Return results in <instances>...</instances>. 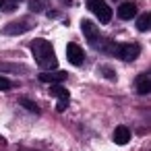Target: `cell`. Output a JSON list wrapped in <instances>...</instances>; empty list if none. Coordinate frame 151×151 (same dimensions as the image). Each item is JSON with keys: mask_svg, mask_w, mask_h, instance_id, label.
I'll list each match as a JSON object with an SVG mask.
<instances>
[{"mask_svg": "<svg viewBox=\"0 0 151 151\" xmlns=\"http://www.w3.org/2000/svg\"><path fill=\"white\" fill-rule=\"evenodd\" d=\"M112 141L116 145H126L130 141V130L126 126H116L114 128V134H112Z\"/></svg>", "mask_w": 151, "mask_h": 151, "instance_id": "cell-10", "label": "cell"}, {"mask_svg": "<svg viewBox=\"0 0 151 151\" xmlns=\"http://www.w3.org/2000/svg\"><path fill=\"white\" fill-rule=\"evenodd\" d=\"M2 6H4V0H0V9H2Z\"/></svg>", "mask_w": 151, "mask_h": 151, "instance_id": "cell-18", "label": "cell"}, {"mask_svg": "<svg viewBox=\"0 0 151 151\" xmlns=\"http://www.w3.org/2000/svg\"><path fill=\"white\" fill-rule=\"evenodd\" d=\"M21 106H25L27 110H31V112H35V114H40V108L31 101V99H21Z\"/></svg>", "mask_w": 151, "mask_h": 151, "instance_id": "cell-13", "label": "cell"}, {"mask_svg": "<svg viewBox=\"0 0 151 151\" xmlns=\"http://www.w3.org/2000/svg\"><path fill=\"white\" fill-rule=\"evenodd\" d=\"M101 70H104V75H108L110 79H116V75H114V73L110 70V66H101Z\"/></svg>", "mask_w": 151, "mask_h": 151, "instance_id": "cell-17", "label": "cell"}, {"mask_svg": "<svg viewBox=\"0 0 151 151\" xmlns=\"http://www.w3.org/2000/svg\"><path fill=\"white\" fill-rule=\"evenodd\" d=\"M4 2H6V4H4L2 9L11 13V11H15V9H17V4H19V0H4Z\"/></svg>", "mask_w": 151, "mask_h": 151, "instance_id": "cell-14", "label": "cell"}, {"mask_svg": "<svg viewBox=\"0 0 151 151\" xmlns=\"http://www.w3.org/2000/svg\"><path fill=\"white\" fill-rule=\"evenodd\" d=\"M81 29H83V35L87 37V42L93 46V48H99V44H101V33H99V27L93 23V21H89V19H83L81 21Z\"/></svg>", "mask_w": 151, "mask_h": 151, "instance_id": "cell-3", "label": "cell"}, {"mask_svg": "<svg viewBox=\"0 0 151 151\" xmlns=\"http://www.w3.org/2000/svg\"><path fill=\"white\" fill-rule=\"evenodd\" d=\"M66 58H68L70 64L81 66V64L85 62V52H83V48H81L79 44L70 42V44H66Z\"/></svg>", "mask_w": 151, "mask_h": 151, "instance_id": "cell-5", "label": "cell"}, {"mask_svg": "<svg viewBox=\"0 0 151 151\" xmlns=\"http://www.w3.org/2000/svg\"><path fill=\"white\" fill-rule=\"evenodd\" d=\"M29 9H31V11H42V9H44L42 0H29Z\"/></svg>", "mask_w": 151, "mask_h": 151, "instance_id": "cell-16", "label": "cell"}, {"mask_svg": "<svg viewBox=\"0 0 151 151\" xmlns=\"http://www.w3.org/2000/svg\"><path fill=\"white\" fill-rule=\"evenodd\" d=\"M87 9L99 19L101 25H108L112 21V9L108 6L106 0H87Z\"/></svg>", "mask_w": 151, "mask_h": 151, "instance_id": "cell-2", "label": "cell"}, {"mask_svg": "<svg viewBox=\"0 0 151 151\" xmlns=\"http://www.w3.org/2000/svg\"><path fill=\"white\" fill-rule=\"evenodd\" d=\"M33 27V21H23V23H17V21H13V23H9L4 29H2V33L4 35H21V33H25L27 29H31Z\"/></svg>", "mask_w": 151, "mask_h": 151, "instance_id": "cell-7", "label": "cell"}, {"mask_svg": "<svg viewBox=\"0 0 151 151\" xmlns=\"http://www.w3.org/2000/svg\"><path fill=\"white\" fill-rule=\"evenodd\" d=\"M118 17L122 21H132L137 17V2H132V0H126V2H120L118 6Z\"/></svg>", "mask_w": 151, "mask_h": 151, "instance_id": "cell-6", "label": "cell"}, {"mask_svg": "<svg viewBox=\"0 0 151 151\" xmlns=\"http://www.w3.org/2000/svg\"><path fill=\"white\" fill-rule=\"evenodd\" d=\"M141 54V46L139 44H118V58L124 60V62H132L137 60Z\"/></svg>", "mask_w": 151, "mask_h": 151, "instance_id": "cell-4", "label": "cell"}, {"mask_svg": "<svg viewBox=\"0 0 151 151\" xmlns=\"http://www.w3.org/2000/svg\"><path fill=\"white\" fill-rule=\"evenodd\" d=\"M134 25H137L139 31H149L151 29V13L139 15V19H134Z\"/></svg>", "mask_w": 151, "mask_h": 151, "instance_id": "cell-12", "label": "cell"}, {"mask_svg": "<svg viewBox=\"0 0 151 151\" xmlns=\"http://www.w3.org/2000/svg\"><path fill=\"white\" fill-rule=\"evenodd\" d=\"M50 95L58 97L60 101H68V99H70V93H68V89H66L64 85H60V83H54V85L50 87Z\"/></svg>", "mask_w": 151, "mask_h": 151, "instance_id": "cell-11", "label": "cell"}, {"mask_svg": "<svg viewBox=\"0 0 151 151\" xmlns=\"http://www.w3.org/2000/svg\"><path fill=\"white\" fill-rule=\"evenodd\" d=\"M29 50H31V54H33V58H35V62H37L40 68H44V70L58 68V58H56L54 48H52L50 42H46L42 37H35L29 44Z\"/></svg>", "mask_w": 151, "mask_h": 151, "instance_id": "cell-1", "label": "cell"}, {"mask_svg": "<svg viewBox=\"0 0 151 151\" xmlns=\"http://www.w3.org/2000/svg\"><path fill=\"white\" fill-rule=\"evenodd\" d=\"M134 87H137V93L147 95V93L151 91V73H141V75L134 79Z\"/></svg>", "mask_w": 151, "mask_h": 151, "instance_id": "cell-9", "label": "cell"}, {"mask_svg": "<svg viewBox=\"0 0 151 151\" xmlns=\"http://www.w3.org/2000/svg\"><path fill=\"white\" fill-rule=\"evenodd\" d=\"M13 85H11V81L6 79V77H0V91H9Z\"/></svg>", "mask_w": 151, "mask_h": 151, "instance_id": "cell-15", "label": "cell"}, {"mask_svg": "<svg viewBox=\"0 0 151 151\" xmlns=\"http://www.w3.org/2000/svg\"><path fill=\"white\" fill-rule=\"evenodd\" d=\"M40 81L42 83H50V85H54V83H62V81H66V70H42L40 73Z\"/></svg>", "mask_w": 151, "mask_h": 151, "instance_id": "cell-8", "label": "cell"}]
</instances>
